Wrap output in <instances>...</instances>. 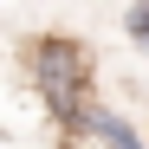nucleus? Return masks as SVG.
I'll use <instances>...</instances> for the list:
<instances>
[{"label":"nucleus","instance_id":"2","mask_svg":"<svg viewBox=\"0 0 149 149\" xmlns=\"http://www.w3.org/2000/svg\"><path fill=\"white\" fill-rule=\"evenodd\" d=\"M78 143H84V149H149V136H143L123 110H110V104H97V110L84 117Z\"/></svg>","mask_w":149,"mask_h":149},{"label":"nucleus","instance_id":"3","mask_svg":"<svg viewBox=\"0 0 149 149\" xmlns=\"http://www.w3.org/2000/svg\"><path fill=\"white\" fill-rule=\"evenodd\" d=\"M123 33L136 52H149V7H123Z\"/></svg>","mask_w":149,"mask_h":149},{"label":"nucleus","instance_id":"1","mask_svg":"<svg viewBox=\"0 0 149 149\" xmlns=\"http://www.w3.org/2000/svg\"><path fill=\"white\" fill-rule=\"evenodd\" d=\"M26 65H33V91H39L45 117H52L58 130L78 136V130H84V117L97 110V97H91V91H97V78H91V52H84V39L45 33V39H33Z\"/></svg>","mask_w":149,"mask_h":149}]
</instances>
